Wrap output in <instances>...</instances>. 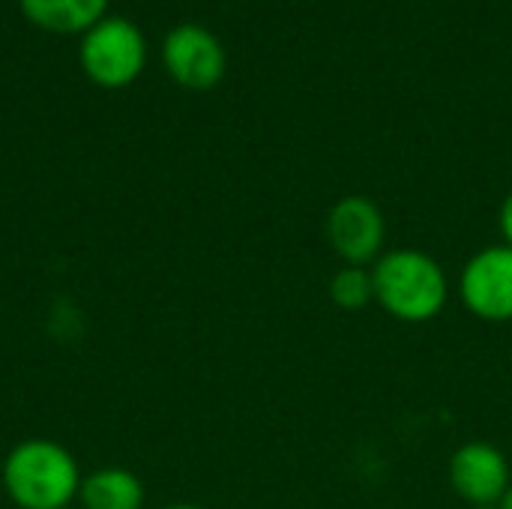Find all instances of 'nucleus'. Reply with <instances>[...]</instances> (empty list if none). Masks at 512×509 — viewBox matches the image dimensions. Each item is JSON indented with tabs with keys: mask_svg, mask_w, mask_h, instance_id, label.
Masks as SVG:
<instances>
[{
	"mask_svg": "<svg viewBox=\"0 0 512 509\" xmlns=\"http://www.w3.org/2000/svg\"><path fill=\"white\" fill-rule=\"evenodd\" d=\"M375 303L402 324L435 321L450 300V279L444 267L420 249L399 246L372 264Z\"/></svg>",
	"mask_w": 512,
	"mask_h": 509,
	"instance_id": "f257e3e1",
	"label": "nucleus"
},
{
	"mask_svg": "<svg viewBox=\"0 0 512 509\" xmlns=\"http://www.w3.org/2000/svg\"><path fill=\"white\" fill-rule=\"evenodd\" d=\"M81 480L75 456L57 441H21L3 459V489L18 509H69Z\"/></svg>",
	"mask_w": 512,
	"mask_h": 509,
	"instance_id": "f03ea898",
	"label": "nucleus"
},
{
	"mask_svg": "<svg viewBox=\"0 0 512 509\" xmlns=\"http://www.w3.org/2000/svg\"><path fill=\"white\" fill-rule=\"evenodd\" d=\"M81 66L84 72L105 84H129L144 66V33L135 21L123 15H105L84 30L81 39Z\"/></svg>",
	"mask_w": 512,
	"mask_h": 509,
	"instance_id": "7ed1b4c3",
	"label": "nucleus"
},
{
	"mask_svg": "<svg viewBox=\"0 0 512 509\" xmlns=\"http://www.w3.org/2000/svg\"><path fill=\"white\" fill-rule=\"evenodd\" d=\"M459 300L486 324L512 321V246L495 243L468 258L459 276Z\"/></svg>",
	"mask_w": 512,
	"mask_h": 509,
	"instance_id": "20e7f679",
	"label": "nucleus"
},
{
	"mask_svg": "<svg viewBox=\"0 0 512 509\" xmlns=\"http://www.w3.org/2000/svg\"><path fill=\"white\" fill-rule=\"evenodd\" d=\"M327 243L342 264L372 267L384 255L387 222L381 207L366 195H342L327 213Z\"/></svg>",
	"mask_w": 512,
	"mask_h": 509,
	"instance_id": "39448f33",
	"label": "nucleus"
},
{
	"mask_svg": "<svg viewBox=\"0 0 512 509\" xmlns=\"http://www.w3.org/2000/svg\"><path fill=\"white\" fill-rule=\"evenodd\" d=\"M450 486L471 507H495L512 486L510 459L489 441H468L450 456Z\"/></svg>",
	"mask_w": 512,
	"mask_h": 509,
	"instance_id": "423d86ee",
	"label": "nucleus"
},
{
	"mask_svg": "<svg viewBox=\"0 0 512 509\" xmlns=\"http://www.w3.org/2000/svg\"><path fill=\"white\" fill-rule=\"evenodd\" d=\"M162 60L174 81L189 90H210L225 75L228 57L219 36L201 24H177L162 42Z\"/></svg>",
	"mask_w": 512,
	"mask_h": 509,
	"instance_id": "0eeeda50",
	"label": "nucleus"
},
{
	"mask_svg": "<svg viewBox=\"0 0 512 509\" xmlns=\"http://www.w3.org/2000/svg\"><path fill=\"white\" fill-rule=\"evenodd\" d=\"M81 509H141L144 483L126 468H99L81 480Z\"/></svg>",
	"mask_w": 512,
	"mask_h": 509,
	"instance_id": "6e6552de",
	"label": "nucleus"
},
{
	"mask_svg": "<svg viewBox=\"0 0 512 509\" xmlns=\"http://www.w3.org/2000/svg\"><path fill=\"white\" fill-rule=\"evenodd\" d=\"M108 0H21V9L51 30H87L93 27Z\"/></svg>",
	"mask_w": 512,
	"mask_h": 509,
	"instance_id": "1a4fd4ad",
	"label": "nucleus"
},
{
	"mask_svg": "<svg viewBox=\"0 0 512 509\" xmlns=\"http://www.w3.org/2000/svg\"><path fill=\"white\" fill-rule=\"evenodd\" d=\"M330 300L345 312H360L369 303H375V282L372 267H354L342 264L330 279Z\"/></svg>",
	"mask_w": 512,
	"mask_h": 509,
	"instance_id": "9d476101",
	"label": "nucleus"
},
{
	"mask_svg": "<svg viewBox=\"0 0 512 509\" xmlns=\"http://www.w3.org/2000/svg\"><path fill=\"white\" fill-rule=\"evenodd\" d=\"M498 228H501V237L504 243L512 246V192H507L504 204H501V213H498Z\"/></svg>",
	"mask_w": 512,
	"mask_h": 509,
	"instance_id": "9b49d317",
	"label": "nucleus"
},
{
	"mask_svg": "<svg viewBox=\"0 0 512 509\" xmlns=\"http://www.w3.org/2000/svg\"><path fill=\"white\" fill-rule=\"evenodd\" d=\"M498 507H501V509H512V486H510V489H507V495L501 498V504H498Z\"/></svg>",
	"mask_w": 512,
	"mask_h": 509,
	"instance_id": "f8f14e48",
	"label": "nucleus"
},
{
	"mask_svg": "<svg viewBox=\"0 0 512 509\" xmlns=\"http://www.w3.org/2000/svg\"><path fill=\"white\" fill-rule=\"evenodd\" d=\"M165 509H204V507H198V504H171V507H165Z\"/></svg>",
	"mask_w": 512,
	"mask_h": 509,
	"instance_id": "ddd939ff",
	"label": "nucleus"
},
{
	"mask_svg": "<svg viewBox=\"0 0 512 509\" xmlns=\"http://www.w3.org/2000/svg\"><path fill=\"white\" fill-rule=\"evenodd\" d=\"M474 509H501V507H498V504H495V507H474Z\"/></svg>",
	"mask_w": 512,
	"mask_h": 509,
	"instance_id": "4468645a",
	"label": "nucleus"
},
{
	"mask_svg": "<svg viewBox=\"0 0 512 509\" xmlns=\"http://www.w3.org/2000/svg\"><path fill=\"white\" fill-rule=\"evenodd\" d=\"M69 509H72V507H69Z\"/></svg>",
	"mask_w": 512,
	"mask_h": 509,
	"instance_id": "2eb2a0df",
	"label": "nucleus"
}]
</instances>
